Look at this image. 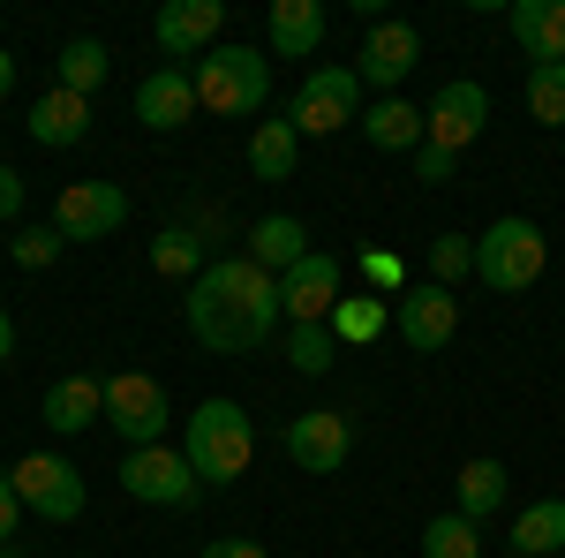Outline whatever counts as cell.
I'll list each match as a JSON object with an SVG mask.
<instances>
[{
    "label": "cell",
    "mask_w": 565,
    "mask_h": 558,
    "mask_svg": "<svg viewBox=\"0 0 565 558\" xmlns=\"http://www.w3.org/2000/svg\"><path fill=\"white\" fill-rule=\"evenodd\" d=\"M189 340L212 347V355H257L264 340L287 333V309H279V280L249 257H212L189 280Z\"/></svg>",
    "instance_id": "6da1fadb"
},
{
    "label": "cell",
    "mask_w": 565,
    "mask_h": 558,
    "mask_svg": "<svg viewBox=\"0 0 565 558\" xmlns=\"http://www.w3.org/2000/svg\"><path fill=\"white\" fill-rule=\"evenodd\" d=\"M181 461L196 468L204 491L242 483L249 461H257V423H249V408H242V400H196L189 423H181Z\"/></svg>",
    "instance_id": "7a4b0ae2"
},
{
    "label": "cell",
    "mask_w": 565,
    "mask_h": 558,
    "mask_svg": "<svg viewBox=\"0 0 565 558\" xmlns=\"http://www.w3.org/2000/svg\"><path fill=\"white\" fill-rule=\"evenodd\" d=\"M189 84H196V106L204 114L249 122V114H264V98H271V61H264V45L218 39L204 61H189Z\"/></svg>",
    "instance_id": "3957f363"
},
{
    "label": "cell",
    "mask_w": 565,
    "mask_h": 558,
    "mask_svg": "<svg viewBox=\"0 0 565 558\" xmlns=\"http://www.w3.org/2000/svg\"><path fill=\"white\" fill-rule=\"evenodd\" d=\"M543 264H551V242H543V227L521 212L490 219L476 234V280L490 295H527L535 280H543Z\"/></svg>",
    "instance_id": "277c9868"
},
{
    "label": "cell",
    "mask_w": 565,
    "mask_h": 558,
    "mask_svg": "<svg viewBox=\"0 0 565 558\" xmlns=\"http://www.w3.org/2000/svg\"><path fill=\"white\" fill-rule=\"evenodd\" d=\"M287 122H295V136L354 129V122H362V76H354L348 61H324V69H309L302 91H295V106H287Z\"/></svg>",
    "instance_id": "5b68a950"
},
{
    "label": "cell",
    "mask_w": 565,
    "mask_h": 558,
    "mask_svg": "<svg viewBox=\"0 0 565 558\" xmlns=\"http://www.w3.org/2000/svg\"><path fill=\"white\" fill-rule=\"evenodd\" d=\"M121 491L143 498V506H167V514H189L204 498V483L181 461V445H136V453H121Z\"/></svg>",
    "instance_id": "8992f818"
},
{
    "label": "cell",
    "mask_w": 565,
    "mask_h": 558,
    "mask_svg": "<svg viewBox=\"0 0 565 558\" xmlns=\"http://www.w3.org/2000/svg\"><path fill=\"white\" fill-rule=\"evenodd\" d=\"M15 498H23V514L53 520V528H68V520H84V468L76 461H61V453H23L15 461Z\"/></svg>",
    "instance_id": "52a82bcc"
},
{
    "label": "cell",
    "mask_w": 565,
    "mask_h": 558,
    "mask_svg": "<svg viewBox=\"0 0 565 558\" xmlns=\"http://www.w3.org/2000/svg\"><path fill=\"white\" fill-rule=\"evenodd\" d=\"M106 423L121 430V445H167V423H174V400L159 378H143V370H121V378H106Z\"/></svg>",
    "instance_id": "ba28073f"
},
{
    "label": "cell",
    "mask_w": 565,
    "mask_h": 558,
    "mask_svg": "<svg viewBox=\"0 0 565 558\" xmlns=\"http://www.w3.org/2000/svg\"><path fill=\"white\" fill-rule=\"evenodd\" d=\"M53 227H61L68 242H106V234L129 227V189H121V181H68V189L53 197Z\"/></svg>",
    "instance_id": "9c48e42d"
},
{
    "label": "cell",
    "mask_w": 565,
    "mask_h": 558,
    "mask_svg": "<svg viewBox=\"0 0 565 558\" xmlns=\"http://www.w3.org/2000/svg\"><path fill=\"white\" fill-rule=\"evenodd\" d=\"M415 61H423V31L399 23V15H385V23H370L354 76H362V91H377V98H399V84L415 76Z\"/></svg>",
    "instance_id": "30bf717a"
},
{
    "label": "cell",
    "mask_w": 565,
    "mask_h": 558,
    "mask_svg": "<svg viewBox=\"0 0 565 558\" xmlns=\"http://www.w3.org/2000/svg\"><path fill=\"white\" fill-rule=\"evenodd\" d=\"M218 23H226L218 0H167L151 15V45L167 53V69H189V61H204L218 45Z\"/></svg>",
    "instance_id": "8fae6325"
},
{
    "label": "cell",
    "mask_w": 565,
    "mask_h": 558,
    "mask_svg": "<svg viewBox=\"0 0 565 558\" xmlns=\"http://www.w3.org/2000/svg\"><path fill=\"white\" fill-rule=\"evenodd\" d=\"M482 129H490V91L468 84V76H460V84H445L430 106H423V144L452 151V159H460V151H468Z\"/></svg>",
    "instance_id": "7c38bea8"
},
{
    "label": "cell",
    "mask_w": 565,
    "mask_h": 558,
    "mask_svg": "<svg viewBox=\"0 0 565 558\" xmlns=\"http://www.w3.org/2000/svg\"><path fill=\"white\" fill-rule=\"evenodd\" d=\"M340 257L332 250H309L295 272H279V309H287V325H332V309H340Z\"/></svg>",
    "instance_id": "4fadbf2b"
},
{
    "label": "cell",
    "mask_w": 565,
    "mask_h": 558,
    "mask_svg": "<svg viewBox=\"0 0 565 558\" xmlns=\"http://www.w3.org/2000/svg\"><path fill=\"white\" fill-rule=\"evenodd\" d=\"M392 325H399V340L415 347V355H437V347L460 333V302H452V287L415 280V287H399V295H392Z\"/></svg>",
    "instance_id": "5bb4252c"
},
{
    "label": "cell",
    "mask_w": 565,
    "mask_h": 558,
    "mask_svg": "<svg viewBox=\"0 0 565 558\" xmlns=\"http://www.w3.org/2000/svg\"><path fill=\"white\" fill-rule=\"evenodd\" d=\"M348 453H354V423L332 415V408H302V415L287 423V461L302 475H340Z\"/></svg>",
    "instance_id": "9a60e30c"
},
{
    "label": "cell",
    "mask_w": 565,
    "mask_h": 558,
    "mask_svg": "<svg viewBox=\"0 0 565 558\" xmlns=\"http://www.w3.org/2000/svg\"><path fill=\"white\" fill-rule=\"evenodd\" d=\"M264 45H271V61L324 53V0H271L264 8Z\"/></svg>",
    "instance_id": "2e32d148"
},
{
    "label": "cell",
    "mask_w": 565,
    "mask_h": 558,
    "mask_svg": "<svg viewBox=\"0 0 565 558\" xmlns=\"http://www.w3.org/2000/svg\"><path fill=\"white\" fill-rule=\"evenodd\" d=\"M136 122L159 136H174L196 122V84H189V69H151L143 84H136Z\"/></svg>",
    "instance_id": "e0dca14e"
},
{
    "label": "cell",
    "mask_w": 565,
    "mask_h": 558,
    "mask_svg": "<svg viewBox=\"0 0 565 558\" xmlns=\"http://www.w3.org/2000/svg\"><path fill=\"white\" fill-rule=\"evenodd\" d=\"M39 415H45V430L53 438H76V430H90V423H106V378H53L45 386V400H39Z\"/></svg>",
    "instance_id": "ac0fdd59"
},
{
    "label": "cell",
    "mask_w": 565,
    "mask_h": 558,
    "mask_svg": "<svg viewBox=\"0 0 565 558\" xmlns=\"http://www.w3.org/2000/svg\"><path fill=\"white\" fill-rule=\"evenodd\" d=\"M23 129H31V144H45V151H76L90 136V98H76V91H45V98H31V114H23Z\"/></svg>",
    "instance_id": "d6986e66"
},
{
    "label": "cell",
    "mask_w": 565,
    "mask_h": 558,
    "mask_svg": "<svg viewBox=\"0 0 565 558\" xmlns=\"http://www.w3.org/2000/svg\"><path fill=\"white\" fill-rule=\"evenodd\" d=\"M505 31L527 53V69L543 61H565V0H513L505 8Z\"/></svg>",
    "instance_id": "ffe728a7"
},
{
    "label": "cell",
    "mask_w": 565,
    "mask_h": 558,
    "mask_svg": "<svg viewBox=\"0 0 565 558\" xmlns=\"http://www.w3.org/2000/svg\"><path fill=\"white\" fill-rule=\"evenodd\" d=\"M242 257L264 264V272L279 280V272H295V264L309 257V227L295 212H264L257 227H249V250H242Z\"/></svg>",
    "instance_id": "44dd1931"
},
{
    "label": "cell",
    "mask_w": 565,
    "mask_h": 558,
    "mask_svg": "<svg viewBox=\"0 0 565 558\" xmlns=\"http://www.w3.org/2000/svg\"><path fill=\"white\" fill-rule=\"evenodd\" d=\"M354 129L370 136V151H423V106H407V98H377V106H362V122Z\"/></svg>",
    "instance_id": "7402d4cb"
},
{
    "label": "cell",
    "mask_w": 565,
    "mask_h": 558,
    "mask_svg": "<svg viewBox=\"0 0 565 558\" xmlns=\"http://www.w3.org/2000/svg\"><path fill=\"white\" fill-rule=\"evenodd\" d=\"M505 461H490V453H476L468 468H460V483H452V514H468V520H482V514H498L505 506Z\"/></svg>",
    "instance_id": "603a6c76"
},
{
    "label": "cell",
    "mask_w": 565,
    "mask_h": 558,
    "mask_svg": "<svg viewBox=\"0 0 565 558\" xmlns=\"http://www.w3.org/2000/svg\"><path fill=\"white\" fill-rule=\"evenodd\" d=\"M295 167H302L295 122H287V114H279V122H257V136H249V173H257V181H287Z\"/></svg>",
    "instance_id": "cb8c5ba5"
},
{
    "label": "cell",
    "mask_w": 565,
    "mask_h": 558,
    "mask_svg": "<svg viewBox=\"0 0 565 558\" xmlns=\"http://www.w3.org/2000/svg\"><path fill=\"white\" fill-rule=\"evenodd\" d=\"M513 551L521 558H558L565 551V498H535L513 520Z\"/></svg>",
    "instance_id": "d4e9b609"
},
{
    "label": "cell",
    "mask_w": 565,
    "mask_h": 558,
    "mask_svg": "<svg viewBox=\"0 0 565 558\" xmlns=\"http://www.w3.org/2000/svg\"><path fill=\"white\" fill-rule=\"evenodd\" d=\"M279 340H287V362H295L302 378H324V370L340 362V333H332V325H287Z\"/></svg>",
    "instance_id": "484cf974"
},
{
    "label": "cell",
    "mask_w": 565,
    "mask_h": 558,
    "mask_svg": "<svg viewBox=\"0 0 565 558\" xmlns=\"http://www.w3.org/2000/svg\"><path fill=\"white\" fill-rule=\"evenodd\" d=\"M53 69H61V91H76V98H90V91L106 84V69H114V61H106V45H98V39H68Z\"/></svg>",
    "instance_id": "4316f807"
},
{
    "label": "cell",
    "mask_w": 565,
    "mask_h": 558,
    "mask_svg": "<svg viewBox=\"0 0 565 558\" xmlns=\"http://www.w3.org/2000/svg\"><path fill=\"white\" fill-rule=\"evenodd\" d=\"M423 280H430V287L476 280V234H437L430 250H423Z\"/></svg>",
    "instance_id": "83f0119b"
},
{
    "label": "cell",
    "mask_w": 565,
    "mask_h": 558,
    "mask_svg": "<svg viewBox=\"0 0 565 558\" xmlns=\"http://www.w3.org/2000/svg\"><path fill=\"white\" fill-rule=\"evenodd\" d=\"M423 558H482V520L437 514L430 528H423Z\"/></svg>",
    "instance_id": "f1b7e54d"
},
{
    "label": "cell",
    "mask_w": 565,
    "mask_h": 558,
    "mask_svg": "<svg viewBox=\"0 0 565 558\" xmlns=\"http://www.w3.org/2000/svg\"><path fill=\"white\" fill-rule=\"evenodd\" d=\"M151 264H159L167 280H196L212 257H204V234H196V227H167V234L151 242Z\"/></svg>",
    "instance_id": "f546056e"
},
{
    "label": "cell",
    "mask_w": 565,
    "mask_h": 558,
    "mask_svg": "<svg viewBox=\"0 0 565 558\" xmlns=\"http://www.w3.org/2000/svg\"><path fill=\"white\" fill-rule=\"evenodd\" d=\"M527 114H535L543 129H565V61L527 69Z\"/></svg>",
    "instance_id": "4dcf8cb0"
},
{
    "label": "cell",
    "mask_w": 565,
    "mask_h": 558,
    "mask_svg": "<svg viewBox=\"0 0 565 558\" xmlns=\"http://www.w3.org/2000/svg\"><path fill=\"white\" fill-rule=\"evenodd\" d=\"M61 250H68V234H61L53 219H45V227H23V234L8 242V257L23 264V272H53V264H61Z\"/></svg>",
    "instance_id": "1f68e13d"
},
{
    "label": "cell",
    "mask_w": 565,
    "mask_h": 558,
    "mask_svg": "<svg viewBox=\"0 0 565 558\" xmlns=\"http://www.w3.org/2000/svg\"><path fill=\"white\" fill-rule=\"evenodd\" d=\"M377 325H385V302H370V295H340V309H332V333H340V347L354 340H377Z\"/></svg>",
    "instance_id": "d6a6232c"
},
{
    "label": "cell",
    "mask_w": 565,
    "mask_h": 558,
    "mask_svg": "<svg viewBox=\"0 0 565 558\" xmlns=\"http://www.w3.org/2000/svg\"><path fill=\"white\" fill-rule=\"evenodd\" d=\"M452 167H460V159H452V151H437V144H423V151H415V181H430V189H445V181H452Z\"/></svg>",
    "instance_id": "836d02e7"
},
{
    "label": "cell",
    "mask_w": 565,
    "mask_h": 558,
    "mask_svg": "<svg viewBox=\"0 0 565 558\" xmlns=\"http://www.w3.org/2000/svg\"><path fill=\"white\" fill-rule=\"evenodd\" d=\"M362 272H370V287H407V264L392 257V250H370V257H362Z\"/></svg>",
    "instance_id": "e575fe53"
},
{
    "label": "cell",
    "mask_w": 565,
    "mask_h": 558,
    "mask_svg": "<svg viewBox=\"0 0 565 558\" xmlns=\"http://www.w3.org/2000/svg\"><path fill=\"white\" fill-rule=\"evenodd\" d=\"M23 528V498H15V475L0 468V551H8V536Z\"/></svg>",
    "instance_id": "d590c367"
},
{
    "label": "cell",
    "mask_w": 565,
    "mask_h": 558,
    "mask_svg": "<svg viewBox=\"0 0 565 558\" xmlns=\"http://www.w3.org/2000/svg\"><path fill=\"white\" fill-rule=\"evenodd\" d=\"M0 219H23V173L0 159Z\"/></svg>",
    "instance_id": "8d00e7d4"
},
{
    "label": "cell",
    "mask_w": 565,
    "mask_h": 558,
    "mask_svg": "<svg viewBox=\"0 0 565 558\" xmlns=\"http://www.w3.org/2000/svg\"><path fill=\"white\" fill-rule=\"evenodd\" d=\"M196 558H264V544H249V536H218V544H204Z\"/></svg>",
    "instance_id": "74e56055"
},
{
    "label": "cell",
    "mask_w": 565,
    "mask_h": 558,
    "mask_svg": "<svg viewBox=\"0 0 565 558\" xmlns=\"http://www.w3.org/2000/svg\"><path fill=\"white\" fill-rule=\"evenodd\" d=\"M8 362H15V317L0 309V370H8Z\"/></svg>",
    "instance_id": "f35d334b"
},
{
    "label": "cell",
    "mask_w": 565,
    "mask_h": 558,
    "mask_svg": "<svg viewBox=\"0 0 565 558\" xmlns=\"http://www.w3.org/2000/svg\"><path fill=\"white\" fill-rule=\"evenodd\" d=\"M8 91H15V53L0 45V98H8Z\"/></svg>",
    "instance_id": "ab89813d"
},
{
    "label": "cell",
    "mask_w": 565,
    "mask_h": 558,
    "mask_svg": "<svg viewBox=\"0 0 565 558\" xmlns=\"http://www.w3.org/2000/svg\"><path fill=\"white\" fill-rule=\"evenodd\" d=\"M0 558H23V551H0Z\"/></svg>",
    "instance_id": "60d3db41"
},
{
    "label": "cell",
    "mask_w": 565,
    "mask_h": 558,
    "mask_svg": "<svg viewBox=\"0 0 565 558\" xmlns=\"http://www.w3.org/2000/svg\"><path fill=\"white\" fill-rule=\"evenodd\" d=\"M513 558H521V551H513Z\"/></svg>",
    "instance_id": "b9f144b4"
}]
</instances>
